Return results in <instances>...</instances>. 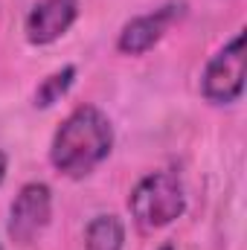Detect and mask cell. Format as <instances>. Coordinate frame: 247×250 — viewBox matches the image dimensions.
<instances>
[{"label": "cell", "mask_w": 247, "mask_h": 250, "mask_svg": "<svg viewBox=\"0 0 247 250\" xmlns=\"http://www.w3.org/2000/svg\"><path fill=\"white\" fill-rule=\"evenodd\" d=\"M111 148H114V125L108 114L96 105H79L64 117L59 131L53 134L50 163L59 175L82 181L108 160Z\"/></svg>", "instance_id": "cell-1"}, {"label": "cell", "mask_w": 247, "mask_h": 250, "mask_svg": "<svg viewBox=\"0 0 247 250\" xmlns=\"http://www.w3.org/2000/svg\"><path fill=\"white\" fill-rule=\"evenodd\" d=\"M128 209L137 227L163 230L186 212V189L175 172H151L137 181L128 195Z\"/></svg>", "instance_id": "cell-2"}, {"label": "cell", "mask_w": 247, "mask_h": 250, "mask_svg": "<svg viewBox=\"0 0 247 250\" xmlns=\"http://www.w3.org/2000/svg\"><path fill=\"white\" fill-rule=\"evenodd\" d=\"M201 93L212 105H233L245 93V29H239L201 73Z\"/></svg>", "instance_id": "cell-3"}, {"label": "cell", "mask_w": 247, "mask_h": 250, "mask_svg": "<svg viewBox=\"0 0 247 250\" xmlns=\"http://www.w3.org/2000/svg\"><path fill=\"white\" fill-rule=\"evenodd\" d=\"M50 215H53V189L41 181H32V184H23L21 192L15 195L9 207L6 230L12 242L29 245L44 233V227L50 224Z\"/></svg>", "instance_id": "cell-4"}, {"label": "cell", "mask_w": 247, "mask_h": 250, "mask_svg": "<svg viewBox=\"0 0 247 250\" xmlns=\"http://www.w3.org/2000/svg\"><path fill=\"white\" fill-rule=\"evenodd\" d=\"M79 18V0H38L23 23L26 41L35 47H47L59 41Z\"/></svg>", "instance_id": "cell-5"}, {"label": "cell", "mask_w": 247, "mask_h": 250, "mask_svg": "<svg viewBox=\"0 0 247 250\" xmlns=\"http://www.w3.org/2000/svg\"><path fill=\"white\" fill-rule=\"evenodd\" d=\"M175 6H163L157 12H148V15H137L120 29V38H117V50L125 56H143L148 53L160 38L163 32L169 29V23L175 21Z\"/></svg>", "instance_id": "cell-6"}, {"label": "cell", "mask_w": 247, "mask_h": 250, "mask_svg": "<svg viewBox=\"0 0 247 250\" xmlns=\"http://www.w3.org/2000/svg\"><path fill=\"white\" fill-rule=\"evenodd\" d=\"M84 248L87 250H123L125 248V224L120 215L102 212L93 215L84 227Z\"/></svg>", "instance_id": "cell-7"}, {"label": "cell", "mask_w": 247, "mask_h": 250, "mask_svg": "<svg viewBox=\"0 0 247 250\" xmlns=\"http://www.w3.org/2000/svg\"><path fill=\"white\" fill-rule=\"evenodd\" d=\"M73 82H76V67L73 64H64L62 70L50 73L35 87V108H53L62 96H67V90L73 87Z\"/></svg>", "instance_id": "cell-8"}, {"label": "cell", "mask_w": 247, "mask_h": 250, "mask_svg": "<svg viewBox=\"0 0 247 250\" xmlns=\"http://www.w3.org/2000/svg\"><path fill=\"white\" fill-rule=\"evenodd\" d=\"M6 169H9V157H6V151H0V184L6 178Z\"/></svg>", "instance_id": "cell-9"}, {"label": "cell", "mask_w": 247, "mask_h": 250, "mask_svg": "<svg viewBox=\"0 0 247 250\" xmlns=\"http://www.w3.org/2000/svg\"><path fill=\"white\" fill-rule=\"evenodd\" d=\"M160 250H175V245H163Z\"/></svg>", "instance_id": "cell-10"}, {"label": "cell", "mask_w": 247, "mask_h": 250, "mask_svg": "<svg viewBox=\"0 0 247 250\" xmlns=\"http://www.w3.org/2000/svg\"><path fill=\"white\" fill-rule=\"evenodd\" d=\"M0 250H3V245H0Z\"/></svg>", "instance_id": "cell-11"}]
</instances>
